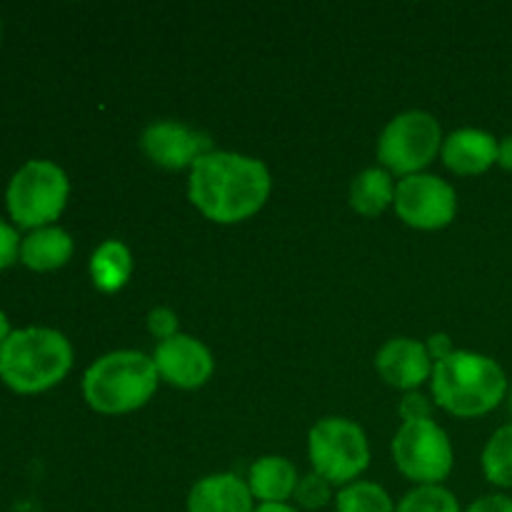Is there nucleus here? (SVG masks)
Returning <instances> with one entry per match:
<instances>
[{"label":"nucleus","mask_w":512,"mask_h":512,"mask_svg":"<svg viewBox=\"0 0 512 512\" xmlns=\"http://www.w3.org/2000/svg\"><path fill=\"white\" fill-rule=\"evenodd\" d=\"M273 178L263 160L233 150H210L190 168L188 198L218 225L253 218L268 203Z\"/></svg>","instance_id":"1"},{"label":"nucleus","mask_w":512,"mask_h":512,"mask_svg":"<svg viewBox=\"0 0 512 512\" xmlns=\"http://www.w3.org/2000/svg\"><path fill=\"white\" fill-rule=\"evenodd\" d=\"M430 390L438 408L455 418H483L508 398V375L490 355L455 350L435 363Z\"/></svg>","instance_id":"2"},{"label":"nucleus","mask_w":512,"mask_h":512,"mask_svg":"<svg viewBox=\"0 0 512 512\" xmlns=\"http://www.w3.org/2000/svg\"><path fill=\"white\" fill-rule=\"evenodd\" d=\"M73 368V345L53 328L13 330L0 345V380L20 395L55 388Z\"/></svg>","instance_id":"3"},{"label":"nucleus","mask_w":512,"mask_h":512,"mask_svg":"<svg viewBox=\"0 0 512 512\" xmlns=\"http://www.w3.org/2000/svg\"><path fill=\"white\" fill-rule=\"evenodd\" d=\"M153 358L138 350H113L83 375L85 403L100 415H125L148 405L158 390Z\"/></svg>","instance_id":"4"},{"label":"nucleus","mask_w":512,"mask_h":512,"mask_svg":"<svg viewBox=\"0 0 512 512\" xmlns=\"http://www.w3.org/2000/svg\"><path fill=\"white\" fill-rule=\"evenodd\" d=\"M70 183L60 165L50 160H28L8 183L5 203L20 228H48L68 205Z\"/></svg>","instance_id":"5"},{"label":"nucleus","mask_w":512,"mask_h":512,"mask_svg":"<svg viewBox=\"0 0 512 512\" xmlns=\"http://www.w3.org/2000/svg\"><path fill=\"white\" fill-rule=\"evenodd\" d=\"M308 455L313 473L330 485H350L368 470L370 445L363 428L348 418H323L310 428Z\"/></svg>","instance_id":"6"},{"label":"nucleus","mask_w":512,"mask_h":512,"mask_svg":"<svg viewBox=\"0 0 512 512\" xmlns=\"http://www.w3.org/2000/svg\"><path fill=\"white\" fill-rule=\"evenodd\" d=\"M443 140V130L433 113L405 110L380 133L378 160L390 175H418L438 158Z\"/></svg>","instance_id":"7"},{"label":"nucleus","mask_w":512,"mask_h":512,"mask_svg":"<svg viewBox=\"0 0 512 512\" xmlns=\"http://www.w3.org/2000/svg\"><path fill=\"white\" fill-rule=\"evenodd\" d=\"M395 468L415 485H440L453 473L455 453L435 420L403 423L393 438Z\"/></svg>","instance_id":"8"},{"label":"nucleus","mask_w":512,"mask_h":512,"mask_svg":"<svg viewBox=\"0 0 512 512\" xmlns=\"http://www.w3.org/2000/svg\"><path fill=\"white\" fill-rule=\"evenodd\" d=\"M393 208L410 228L440 230L458 215V193L438 175H408L395 188Z\"/></svg>","instance_id":"9"},{"label":"nucleus","mask_w":512,"mask_h":512,"mask_svg":"<svg viewBox=\"0 0 512 512\" xmlns=\"http://www.w3.org/2000/svg\"><path fill=\"white\" fill-rule=\"evenodd\" d=\"M160 380L180 390H198L213 378L215 360L205 343L193 335L178 333L175 338L158 343L153 353Z\"/></svg>","instance_id":"10"},{"label":"nucleus","mask_w":512,"mask_h":512,"mask_svg":"<svg viewBox=\"0 0 512 512\" xmlns=\"http://www.w3.org/2000/svg\"><path fill=\"white\" fill-rule=\"evenodd\" d=\"M140 148L150 163L165 170L193 168L205 153H210V138L178 120H160L148 125L140 135Z\"/></svg>","instance_id":"11"},{"label":"nucleus","mask_w":512,"mask_h":512,"mask_svg":"<svg viewBox=\"0 0 512 512\" xmlns=\"http://www.w3.org/2000/svg\"><path fill=\"white\" fill-rule=\"evenodd\" d=\"M375 368L390 388L413 393L433 378V358L428 348L413 338H393L375 355Z\"/></svg>","instance_id":"12"},{"label":"nucleus","mask_w":512,"mask_h":512,"mask_svg":"<svg viewBox=\"0 0 512 512\" xmlns=\"http://www.w3.org/2000/svg\"><path fill=\"white\" fill-rule=\"evenodd\" d=\"M440 155L455 175H483L498 165V138L480 128L453 130L443 140Z\"/></svg>","instance_id":"13"},{"label":"nucleus","mask_w":512,"mask_h":512,"mask_svg":"<svg viewBox=\"0 0 512 512\" xmlns=\"http://www.w3.org/2000/svg\"><path fill=\"white\" fill-rule=\"evenodd\" d=\"M188 512H255V498L248 483L233 473H215L190 488Z\"/></svg>","instance_id":"14"},{"label":"nucleus","mask_w":512,"mask_h":512,"mask_svg":"<svg viewBox=\"0 0 512 512\" xmlns=\"http://www.w3.org/2000/svg\"><path fill=\"white\" fill-rule=\"evenodd\" d=\"M248 488L253 493V498L258 500V505L265 503H288L290 498H295V490H298V470L290 463L288 458H280V455H265L258 458L248 470Z\"/></svg>","instance_id":"15"},{"label":"nucleus","mask_w":512,"mask_h":512,"mask_svg":"<svg viewBox=\"0 0 512 512\" xmlns=\"http://www.w3.org/2000/svg\"><path fill=\"white\" fill-rule=\"evenodd\" d=\"M73 238L65 233L63 228H38L20 243V260L25 268L38 270V273H48V270H58L73 258Z\"/></svg>","instance_id":"16"},{"label":"nucleus","mask_w":512,"mask_h":512,"mask_svg":"<svg viewBox=\"0 0 512 512\" xmlns=\"http://www.w3.org/2000/svg\"><path fill=\"white\" fill-rule=\"evenodd\" d=\"M133 275V253L123 240H105L90 255V280L100 293H118Z\"/></svg>","instance_id":"17"},{"label":"nucleus","mask_w":512,"mask_h":512,"mask_svg":"<svg viewBox=\"0 0 512 512\" xmlns=\"http://www.w3.org/2000/svg\"><path fill=\"white\" fill-rule=\"evenodd\" d=\"M395 180L385 168H365L350 183V208L363 218H378L395 203Z\"/></svg>","instance_id":"18"},{"label":"nucleus","mask_w":512,"mask_h":512,"mask_svg":"<svg viewBox=\"0 0 512 512\" xmlns=\"http://www.w3.org/2000/svg\"><path fill=\"white\" fill-rule=\"evenodd\" d=\"M483 475L495 488L512 490V423L503 425L490 435L483 450Z\"/></svg>","instance_id":"19"},{"label":"nucleus","mask_w":512,"mask_h":512,"mask_svg":"<svg viewBox=\"0 0 512 512\" xmlns=\"http://www.w3.org/2000/svg\"><path fill=\"white\" fill-rule=\"evenodd\" d=\"M335 512H395V503L378 483L355 480L338 493Z\"/></svg>","instance_id":"20"},{"label":"nucleus","mask_w":512,"mask_h":512,"mask_svg":"<svg viewBox=\"0 0 512 512\" xmlns=\"http://www.w3.org/2000/svg\"><path fill=\"white\" fill-rule=\"evenodd\" d=\"M395 512H463V508L443 485H418L400 500Z\"/></svg>","instance_id":"21"},{"label":"nucleus","mask_w":512,"mask_h":512,"mask_svg":"<svg viewBox=\"0 0 512 512\" xmlns=\"http://www.w3.org/2000/svg\"><path fill=\"white\" fill-rule=\"evenodd\" d=\"M295 500H298L300 508L318 510L333 500V485L325 478H320L318 473H310L305 478H300L298 490H295Z\"/></svg>","instance_id":"22"},{"label":"nucleus","mask_w":512,"mask_h":512,"mask_svg":"<svg viewBox=\"0 0 512 512\" xmlns=\"http://www.w3.org/2000/svg\"><path fill=\"white\" fill-rule=\"evenodd\" d=\"M403 423H420V420H433V403L425 398L423 393L413 390V393H405L400 400L398 408Z\"/></svg>","instance_id":"23"},{"label":"nucleus","mask_w":512,"mask_h":512,"mask_svg":"<svg viewBox=\"0 0 512 512\" xmlns=\"http://www.w3.org/2000/svg\"><path fill=\"white\" fill-rule=\"evenodd\" d=\"M178 325H180L178 315H175L170 308H153L148 313V330L153 338L160 340V343H163V340L175 338V335L180 333Z\"/></svg>","instance_id":"24"},{"label":"nucleus","mask_w":512,"mask_h":512,"mask_svg":"<svg viewBox=\"0 0 512 512\" xmlns=\"http://www.w3.org/2000/svg\"><path fill=\"white\" fill-rule=\"evenodd\" d=\"M20 243L15 228H10L3 218H0V270H5L8 265L15 263V258H20Z\"/></svg>","instance_id":"25"},{"label":"nucleus","mask_w":512,"mask_h":512,"mask_svg":"<svg viewBox=\"0 0 512 512\" xmlns=\"http://www.w3.org/2000/svg\"><path fill=\"white\" fill-rule=\"evenodd\" d=\"M465 512H512V498L503 493L483 495L475 503H470V508Z\"/></svg>","instance_id":"26"},{"label":"nucleus","mask_w":512,"mask_h":512,"mask_svg":"<svg viewBox=\"0 0 512 512\" xmlns=\"http://www.w3.org/2000/svg\"><path fill=\"white\" fill-rule=\"evenodd\" d=\"M425 348H428V353H430V358H433V363H440V360H445V358H448V355L455 353L453 340H450V335H445V333L430 335L428 345H425Z\"/></svg>","instance_id":"27"},{"label":"nucleus","mask_w":512,"mask_h":512,"mask_svg":"<svg viewBox=\"0 0 512 512\" xmlns=\"http://www.w3.org/2000/svg\"><path fill=\"white\" fill-rule=\"evenodd\" d=\"M498 168L512 173V135L498 140Z\"/></svg>","instance_id":"28"},{"label":"nucleus","mask_w":512,"mask_h":512,"mask_svg":"<svg viewBox=\"0 0 512 512\" xmlns=\"http://www.w3.org/2000/svg\"><path fill=\"white\" fill-rule=\"evenodd\" d=\"M255 512H298V510L288 503H265V505H258Z\"/></svg>","instance_id":"29"},{"label":"nucleus","mask_w":512,"mask_h":512,"mask_svg":"<svg viewBox=\"0 0 512 512\" xmlns=\"http://www.w3.org/2000/svg\"><path fill=\"white\" fill-rule=\"evenodd\" d=\"M10 333H13V330H10V320H8V315H5L3 310H0V345H3L5 340L10 338Z\"/></svg>","instance_id":"30"},{"label":"nucleus","mask_w":512,"mask_h":512,"mask_svg":"<svg viewBox=\"0 0 512 512\" xmlns=\"http://www.w3.org/2000/svg\"><path fill=\"white\" fill-rule=\"evenodd\" d=\"M505 403H508V408H510V413H512V385H510V390H508V398H505Z\"/></svg>","instance_id":"31"}]
</instances>
